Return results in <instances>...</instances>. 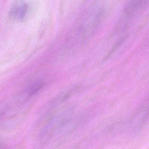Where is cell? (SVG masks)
I'll return each instance as SVG.
<instances>
[{"instance_id": "obj_1", "label": "cell", "mask_w": 149, "mask_h": 149, "mask_svg": "<svg viewBox=\"0 0 149 149\" xmlns=\"http://www.w3.org/2000/svg\"><path fill=\"white\" fill-rule=\"evenodd\" d=\"M104 15V9L102 7L97 8L86 14L76 29V41L84 43L88 40L99 27Z\"/></svg>"}, {"instance_id": "obj_2", "label": "cell", "mask_w": 149, "mask_h": 149, "mask_svg": "<svg viewBox=\"0 0 149 149\" xmlns=\"http://www.w3.org/2000/svg\"><path fill=\"white\" fill-rule=\"evenodd\" d=\"M74 112L73 107H68L51 118L42 130L40 134L41 142H47L56 132L61 130L73 117Z\"/></svg>"}, {"instance_id": "obj_3", "label": "cell", "mask_w": 149, "mask_h": 149, "mask_svg": "<svg viewBox=\"0 0 149 149\" xmlns=\"http://www.w3.org/2000/svg\"><path fill=\"white\" fill-rule=\"evenodd\" d=\"M148 0H128L122 12L118 30L123 31L128 28L136 15L142 11Z\"/></svg>"}, {"instance_id": "obj_4", "label": "cell", "mask_w": 149, "mask_h": 149, "mask_svg": "<svg viewBox=\"0 0 149 149\" xmlns=\"http://www.w3.org/2000/svg\"><path fill=\"white\" fill-rule=\"evenodd\" d=\"M29 11V6L23 1L16 2L11 8L9 15L13 19L22 21L25 19Z\"/></svg>"}, {"instance_id": "obj_5", "label": "cell", "mask_w": 149, "mask_h": 149, "mask_svg": "<svg viewBox=\"0 0 149 149\" xmlns=\"http://www.w3.org/2000/svg\"><path fill=\"white\" fill-rule=\"evenodd\" d=\"M44 85V82L41 80H37L33 82L26 89V94L28 97H31L40 91Z\"/></svg>"}, {"instance_id": "obj_6", "label": "cell", "mask_w": 149, "mask_h": 149, "mask_svg": "<svg viewBox=\"0 0 149 149\" xmlns=\"http://www.w3.org/2000/svg\"><path fill=\"white\" fill-rule=\"evenodd\" d=\"M123 41L124 39H121L120 41L118 42H117V43H116V45H115V46H114V47L112 48V49L111 50L110 52L109 53V54L107 55V56L105 57V59H104V60H105V61L108 60V59H109V58L110 57L112 56L113 53H114V52H115V51L120 46H121V44L123 43Z\"/></svg>"}]
</instances>
